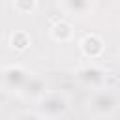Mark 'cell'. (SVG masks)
Segmentation results:
<instances>
[{"instance_id": "obj_1", "label": "cell", "mask_w": 120, "mask_h": 120, "mask_svg": "<svg viewBox=\"0 0 120 120\" xmlns=\"http://www.w3.org/2000/svg\"><path fill=\"white\" fill-rule=\"evenodd\" d=\"M4 77H6V81H8L11 86H21V84L26 81L24 71L19 69V68H11V69H8V71L4 73Z\"/></svg>"}, {"instance_id": "obj_2", "label": "cell", "mask_w": 120, "mask_h": 120, "mask_svg": "<svg viewBox=\"0 0 120 120\" xmlns=\"http://www.w3.org/2000/svg\"><path fill=\"white\" fill-rule=\"evenodd\" d=\"M94 107L98 109V111H111L112 107H114V98H112V94H109V92H105V94H99L96 99H94Z\"/></svg>"}, {"instance_id": "obj_4", "label": "cell", "mask_w": 120, "mask_h": 120, "mask_svg": "<svg viewBox=\"0 0 120 120\" xmlns=\"http://www.w3.org/2000/svg\"><path fill=\"white\" fill-rule=\"evenodd\" d=\"M81 79L90 81V82H99L101 81V71H98L94 68H86V69L81 71Z\"/></svg>"}, {"instance_id": "obj_5", "label": "cell", "mask_w": 120, "mask_h": 120, "mask_svg": "<svg viewBox=\"0 0 120 120\" xmlns=\"http://www.w3.org/2000/svg\"><path fill=\"white\" fill-rule=\"evenodd\" d=\"M66 4H68V8H69L71 11H75V13H82V11H86V8L90 6L88 0H66Z\"/></svg>"}, {"instance_id": "obj_3", "label": "cell", "mask_w": 120, "mask_h": 120, "mask_svg": "<svg viewBox=\"0 0 120 120\" xmlns=\"http://www.w3.org/2000/svg\"><path fill=\"white\" fill-rule=\"evenodd\" d=\"M64 99H58V98H52V99H47V101H43V109L45 111H49V112H60V111H64Z\"/></svg>"}]
</instances>
